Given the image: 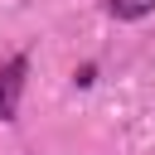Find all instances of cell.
Wrapping results in <instances>:
<instances>
[{
	"mask_svg": "<svg viewBox=\"0 0 155 155\" xmlns=\"http://www.w3.org/2000/svg\"><path fill=\"white\" fill-rule=\"evenodd\" d=\"M150 10H155V0H111V15L116 19H140Z\"/></svg>",
	"mask_w": 155,
	"mask_h": 155,
	"instance_id": "cell-2",
	"label": "cell"
},
{
	"mask_svg": "<svg viewBox=\"0 0 155 155\" xmlns=\"http://www.w3.org/2000/svg\"><path fill=\"white\" fill-rule=\"evenodd\" d=\"M19 87H24V58H10V63L0 68V121L15 116V107H19Z\"/></svg>",
	"mask_w": 155,
	"mask_h": 155,
	"instance_id": "cell-1",
	"label": "cell"
}]
</instances>
